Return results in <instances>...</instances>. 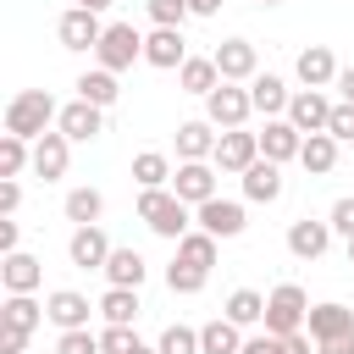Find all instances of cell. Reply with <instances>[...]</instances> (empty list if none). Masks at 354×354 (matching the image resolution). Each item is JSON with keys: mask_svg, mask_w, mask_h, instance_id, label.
<instances>
[{"mask_svg": "<svg viewBox=\"0 0 354 354\" xmlns=\"http://www.w3.org/2000/svg\"><path fill=\"white\" fill-rule=\"evenodd\" d=\"M138 221H144L155 238L177 243V238L194 227V205H183L171 188H138Z\"/></svg>", "mask_w": 354, "mask_h": 354, "instance_id": "2", "label": "cell"}, {"mask_svg": "<svg viewBox=\"0 0 354 354\" xmlns=\"http://www.w3.org/2000/svg\"><path fill=\"white\" fill-rule=\"evenodd\" d=\"M337 72H343V66H337V55H332L326 44H304L299 61H293V77H299L304 88H332Z\"/></svg>", "mask_w": 354, "mask_h": 354, "instance_id": "20", "label": "cell"}, {"mask_svg": "<svg viewBox=\"0 0 354 354\" xmlns=\"http://www.w3.org/2000/svg\"><path fill=\"white\" fill-rule=\"evenodd\" d=\"M28 337L33 332H22V326H0V354H28Z\"/></svg>", "mask_w": 354, "mask_h": 354, "instance_id": "46", "label": "cell"}, {"mask_svg": "<svg viewBox=\"0 0 354 354\" xmlns=\"http://www.w3.org/2000/svg\"><path fill=\"white\" fill-rule=\"evenodd\" d=\"M315 354H354V332H343V337H326V343H315Z\"/></svg>", "mask_w": 354, "mask_h": 354, "instance_id": "48", "label": "cell"}, {"mask_svg": "<svg viewBox=\"0 0 354 354\" xmlns=\"http://www.w3.org/2000/svg\"><path fill=\"white\" fill-rule=\"evenodd\" d=\"M171 155H160V149H138L133 155V183L138 188H171Z\"/></svg>", "mask_w": 354, "mask_h": 354, "instance_id": "30", "label": "cell"}, {"mask_svg": "<svg viewBox=\"0 0 354 354\" xmlns=\"http://www.w3.org/2000/svg\"><path fill=\"white\" fill-rule=\"evenodd\" d=\"M155 348H160V354H199V326H183V321H171V326L155 337Z\"/></svg>", "mask_w": 354, "mask_h": 354, "instance_id": "38", "label": "cell"}, {"mask_svg": "<svg viewBox=\"0 0 354 354\" xmlns=\"http://www.w3.org/2000/svg\"><path fill=\"white\" fill-rule=\"evenodd\" d=\"M348 266H354V238H348Z\"/></svg>", "mask_w": 354, "mask_h": 354, "instance_id": "54", "label": "cell"}, {"mask_svg": "<svg viewBox=\"0 0 354 354\" xmlns=\"http://www.w3.org/2000/svg\"><path fill=\"white\" fill-rule=\"evenodd\" d=\"M243 205H249V199H221V194H216V199H205V205L194 210V227H205V232H216V238L227 243V238H238V232L249 227V210H243Z\"/></svg>", "mask_w": 354, "mask_h": 354, "instance_id": "9", "label": "cell"}, {"mask_svg": "<svg viewBox=\"0 0 354 354\" xmlns=\"http://www.w3.org/2000/svg\"><path fill=\"white\" fill-rule=\"evenodd\" d=\"M17 243H22V221L17 216H0V254H11Z\"/></svg>", "mask_w": 354, "mask_h": 354, "instance_id": "47", "label": "cell"}, {"mask_svg": "<svg viewBox=\"0 0 354 354\" xmlns=\"http://www.w3.org/2000/svg\"><path fill=\"white\" fill-rule=\"evenodd\" d=\"M199 354H243V326L227 321V315L205 321L199 326Z\"/></svg>", "mask_w": 354, "mask_h": 354, "instance_id": "27", "label": "cell"}, {"mask_svg": "<svg viewBox=\"0 0 354 354\" xmlns=\"http://www.w3.org/2000/svg\"><path fill=\"white\" fill-rule=\"evenodd\" d=\"M55 39H61V50H94V44L105 39V22H100V11H88V6H66V11L55 17Z\"/></svg>", "mask_w": 354, "mask_h": 354, "instance_id": "8", "label": "cell"}, {"mask_svg": "<svg viewBox=\"0 0 354 354\" xmlns=\"http://www.w3.org/2000/svg\"><path fill=\"white\" fill-rule=\"evenodd\" d=\"M205 116L227 133V127H243L249 116H254V100H249V83H221V88H210L205 94Z\"/></svg>", "mask_w": 354, "mask_h": 354, "instance_id": "5", "label": "cell"}, {"mask_svg": "<svg viewBox=\"0 0 354 354\" xmlns=\"http://www.w3.org/2000/svg\"><path fill=\"white\" fill-rule=\"evenodd\" d=\"M216 254H221V238L216 232H205V227H188L183 238H177V260H188V266H216Z\"/></svg>", "mask_w": 354, "mask_h": 354, "instance_id": "32", "label": "cell"}, {"mask_svg": "<svg viewBox=\"0 0 354 354\" xmlns=\"http://www.w3.org/2000/svg\"><path fill=\"white\" fill-rule=\"evenodd\" d=\"M282 348H288V354H310L315 337H310V332H293V337H282Z\"/></svg>", "mask_w": 354, "mask_h": 354, "instance_id": "49", "label": "cell"}, {"mask_svg": "<svg viewBox=\"0 0 354 354\" xmlns=\"http://www.w3.org/2000/svg\"><path fill=\"white\" fill-rule=\"evenodd\" d=\"M332 221H315V216H299V221H288V254L293 260H321L326 249H332Z\"/></svg>", "mask_w": 354, "mask_h": 354, "instance_id": "15", "label": "cell"}, {"mask_svg": "<svg viewBox=\"0 0 354 354\" xmlns=\"http://www.w3.org/2000/svg\"><path fill=\"white\" fill-rule=\"evenodd\" d=\"M133 61H144V33H138L133 22H105V39L94 44V66L127 72Z\"/></svg>", "mask_w": 354, "mask_h": 354, "instance_id": "4", "label": "cell"}, {"mask_svg": "<svg viewBox=\"0 0 354 354\" xmlns=\"http://www.w3.org/2000/svg\"><path fill=\"white\" fill-rule=\"evenodd\" d=\"M188 6H194V17H216L227 0H188Z\"/></svg>", "mask_w": 354, "mask_h": 354, "instance_id": "51", "label": "cell"}, {"mask_svg": "<svg viewBox=\"0 0 354 354\" xmlns=\"http://www.w3.org/2000/svg\"><path fill=\"white\" fill-rule=\"evenodd\" d=\"M216 138H221V127H216L210 116L177 122V160H210V155H216Z\"/></svg>", "mask_w": 354, "mask_h": 354, "instance_id": "21", "label": "cell"}, {"mask_svg": "<svg viewBox=\"0 0 354 354\" xmlns=\"http://www.w3.org/2000/svg\"><path fill=\"white\" fill-rule=\"evenodd\" d=\"M216 171H227V177H243L254 160H260V133H249V127H227L221 138H216Z\"/></svg>", "mask_w": 354, "mask_h": 354, "instance_id": "6", "label": "cell"}, {"mask_svg": "<svg viewBox=\"0 0 354 354\" xmlns=\"http://www.w3.org/2000/svg\"><path fill=\"white\" fill-rule=\"evenodd\" d=\"M177 88H183V94H199V100H205L210 88H221L216 61H210V55H188V61L177 66Z\"/></svg>", "mask_w": 354, "mask_h": 354, "instance_id": "28", "label": "cell"}, {"mask_svg": "<svg viewBox=\"0 0 354 354\" xmlns=\"http://www.w3.org/2000/svg\"><path fill=\"white\" fill-rule=\"evenodd\" d=\"M127 354H160V348H155V343H144V337H138V343H133V348H127Z\"/></svg>", "mask_w": 354, "mask_h": 354, "instance_id": "52", "label": "cell"}, {"mask_svg": "<svg viewBox=\"0 0 354 354\" xmlns=\"http://www.w3.org/2000/svg\"><path fill=\"white\" fill-rule=\"evenodd\" d=\"M326 133H332L337 144H354V100H337V105H332V122H326Z\"/></svg>", "mask_w": 354, "mask_h": 354, "instance_id": "41", "label": "cell"}, {"mask_svg": "<svg viewBox=\"0 0 354 354\" xmlns=\"http://www.w3.org/2000/svg\"><path fill=\"white\" fill-rule=\"evenodd\" d=\"M0 282H6V293H39L44 288V260L28 254V249H11V254H0Z\"/></svg>", "mask_w": 354, "mask_h": 354, "instance_id": "19", "label": "cell"}, {"mask_svg": "<svg viewBox=\"0 0 354 354\" xmlns=\"http://www.w3.org/2000/svg\"><path fill=\"white\" fill-rule=\"evenodd\" d=\"M299 149H304V133H299L288 116H266V127H260V155L277 160V166H288V160H299Z\"/></svg>", "mask_w": 354, "mask_h": 354, "instance_id": "18", "label": "cell"}, {"mask_svg": "<svg viewBox=\"0 0 354 354\" xmlns=\"http://www.w3.org/2000/svg\"><path fill=\"white\" fill-rule=\"evenodd\" d=\"M243 354H288V348L277 332H254V337H243Z\"/></svg>", "mask_w": 354, "mask_h": 354, "instance_id": "44", "label": "cell"}, {"mask_svg": "<svg viewBox=\"0 0 354 354\" xmlns=\"http://www.w3.org/2000/svg\"><path fill=\"white\" fill-rule=\"evenodd\" d=\"M111 238H105V227L94 221V227H72V238H66V260L77 266V271H105V260H111Z\"/></svg>", "mask_w": 354, "mask_h": 354, "instance_id": "12", "label": "cell"}, {"mask_svg": "<svg viewBox=\"0 0 354 354\" xmlns=\"http://www.w3.org/2000/svg\"><path fill=\"white\" fill-rule=\"evenodd\" d=\"M260 6H282V0H260Z\"/></svg>", "mask_w": 354, "mask_h": 354, "instance_id": "55", "label": "cell"}, {"mask_svg": "<svg viewBox=\"0 0 354 354\" xmlns=\"http://www.w3.org/2000/svg\"><path fill=\"white\" fill-rule=\"evenodd\" d=\"M17 205H22V183L0 177V216H17Z\"/></svg>", "mask_w": 354, "mask_h": 354, "instance_id": "45", "label": "cell"}, {"mask_svg": "<svg viewBox=\"0 0 354 354\" xmlns=\"http://www.w3.org/2000/svg\"><path fill=\"white\" fill-rule=\"evenodd\" d=\"M39 321H50V315H44V304H39L33 293H6V304H0V326H22V332H33Z\"/></svg>", "mask_w": 354, "mask_h": 354, "instance_id": "35", "label": "cell"}, {"mask_svg": "<svg viewBox=\"0 0 354 354\" xmlns=\"http://www.w3.org/2000/svg\"><path fill=\"white\" fill-rule=\"evenodd\" d=\"M122 72H105V66H88V72H77V100H88V105H100V111H111L116 100H122V83H116Z\"/></svg>", "mask_w": 354, "mask_h": 354, "instance_id": "24", "label": "cell"}, {"mask_svg": "<svg viewBox=\"0 0 354 354\" xmlns=\"http://www.w3.org/2000/svg\"><path fill=\"white\" fill-rule=\"evenodd\" d=\"M326 221H332V232H337V238L348 243V238H354V194H343V199H337V205L326 210Z\"/></svg>", "mask_w": 354, "mask_h": 354, "instance_id": "42", "label": "cell"}, {"mask_svg": "<svg viewBox=\"0 0 354 354\" xmlns=\"http://www.w3.org/2000/svg\"><path fill=\"white\" fill-rule=\"evenodd\" d=\"M61 210H66L72 227H94V221L105 216V194H100V188H66Z\"/></svg>", "mask_w": 354, "mask_h": 354, "instance_id": "31", "label": "cell"}, {"mask_svg": "<svg viewBox=\"0 0 354 354\" xmlns=\"http://www.w3.org/2000/svg\"><path fill=\"white\" fill-rule=\"evenodd\" d=\"M249 100H254V111H260V116H288L293 88H288L277 72H254V77H249Z\"/></svg>", "mask_w": 354, "mask_h": 354, "instance_id": "25", "label": "cell"}, {"mask_svg": "<svg viewBox=\"0 0 354 354\" xmlns=\"http://www.w3.org/2000/svg\"><path fill=\"white\" fill-rule=\"evenodd\" d=\"M304 321H310V293L299 288V282H277L271 293H266V332H277V337H293V332H304Z\"/></svg>", "mask_w": 354, "mask_h": 354, "instance_id": "3", "label": "cell"}, {"mask_svg": "<svg viewBox=\"0 0 354 354\" xmlns=\"http://www.w3.org/2000/svg\"><path fill=\"white\" fill-rule=\"evenodd\" d=\"M133 343H138L133 326H111V321H105V332H100V348H105V354H127Z\"/></svg>", "mask_w": 354, "mask_h": 354, "instance_id": "43", "label": "cell"}, {"mask_svg": "<svg viewBox=\"0 0 354 354\" xmlns=\"http://www.w3.org/2000/svg\"><path fill=\"white\" fill-rule=\"evenodd\" d=\"M100 304H88L77 288H50L44 293V315H50V326L55 332H72V326H88V315H94Z\"/></svg>", "mask_w": 354, "mask_h": 354, "instance_id": "16", "label": "cell"}, {"mask_svg": "<svg viewBox=\"0 0 354 354\" xmlns=\"http://www.w3.org/2000/svg\"><path fill=\"white\" fill-rule=\"evenodd\" d=\"M210 61H216L221 83H249V77L260 72V50H254L249 39H221V44L210 50Z\"/></svg>", "mask_w": 354, "mask_h": 354, "instance_id": "10", "label": "cell"}, {"mask_svg": "<svg viewBox=\"0 0 354 354\" xmlns=\"http://www.w3.org/2000/svg\"><path fill=\"white\" fill-rule=\"evenodd\" d=\"M66 166H72V138L61 127H50L44 138H33V177L39 183H61Z\"/></svg>", "mask_w": 354, "mask_h": 354, "instance_id": "11", "label": "cell"}, {"mask_svg": "<svg viewBox=\"0 0 354 354\" xmlns=\"http://www.w3.org/2000/svg\"><path fill=\"white\" fill-rule=\"evenodd\" d=\"M188 61V39H183V28H149L144 33V66H155V72H177Z\"/></svg>", "mask_w": 354, "mask_h": 354, "instance_id": "13", "label": "cell"}, {"mask_svg": "<svg viewBox=\"0 0 354 354\" xmlns=\"http://www.w3.org/2000/svg\"><path fill=\"white\" fill-rule=\"evenodd\" d=\"M304 332H310L315 343H326V337H343V332H354V310H348V304H337V299H326V304H310V321H304Z\"/></svg>", "mask_w": 354, "mask_h": 354, "instance_id": "23", "label": "cell"}, {"mask_svg": "<svg viewBox=\"0 0 354 354\" xmlns=\"http://www.w3.org/2000/svg\"><path fill=\"white\" fill-rule=\"evenodd\" d=\"M282 188H288L282 166H277V160H266V155L243 171V199H249V205H277V199H282Z\"/></svg>", "mask_w": 354, "mask_h": 354, "instance_id": "22", "label": "cell"}, {"mask_svg": "<svg viewBox=\"0 0 354 354\" xmlns=\"http://www.w3.org/2000/svg\"><path fill=\"white\" fill-rule=\"evenodd\" d=\"M138 310H144V304H138V288H105V293H100V315H105L111 326H133Z\"/></svg>", "mask_w": 354, "mask_h": 354, "instance_id": "34", "label": "cell"}, {"mask_svg": "<svg viewBox=\"0 0 354 354\" xmlns=\"http://www.w3.org/2000/svg\"><path fill=\"white\" fill-rule=\"evenodd\" d=\"M221 315L238 321V326H260V321H266V293H260V288H232L227 304H221Z\"/></svg>", "mask_w": 354, "mask_h": 354, "instance_id": "33", "label": "cell"}, {"mask_svg": "<svg viewBox=\"0 0 354 354\" xmlns=\"http://www.w3.org/2000/svg\"><path fill=\"white\" fill-rule=\"evenodd\" d=\"M332 105H337V100H326V88H293V100H288V122H293L299 133H326Z\"/></svg>", "mask_w": 354, "mask_h": 354, "instance_id": "14", "label": "cell"}, {"mask_svg": "<svg viewBox=\"0 0 354 354\" xmlns=\"http://www.w3.org/2000/svg\"><path fill=\"white\" fill-rule=\"evenodd\" d=\"M55 116H61V105L50 88H17L6 100V133H17V138H44L55 127Z\"/></svg>", "mask_w": 354, "mask_h": 354, "instance_id": "1", "label": "cell"}, {"mask_svg": "<svg viewBox=\"0 0 354 354\" xmlns=\"http://www.w3.org/2000/svg\"><path fill=\"white\" fill-rule=\"evenodd\" d=\"M332 88H337V100H354V66H343V72H337V83H332Z\"/></svg>", "mask_w": 354, "mask_h": 354, "instance_id": "50", "label": "cell"}, {"mask_svg": "<svg viewBox=\"0 0 354 354\" xmlns=\"http://www.w3.org/2000/svg\"><path fill=\"white\" fill-rule=\"evenodd\" d=\"M299 166H304L310 177H326V171L337 166V138H332V133H304V149H299Z\"/></svg>", "mask_w": 354, "mask_h": 354, "instance_id": "29", "label": "cell"}, {"mask_svg": "<svg viewBox=\"0 0 354 354\" xmlns=\"http://www.w3.org/2000/svg\"><path fill=\"white\" fill-rule=\"evenodd\" d=\"M22 171H33V138L0 133V177H22Z\"/></svg>", "mask_w": 354, "mask_h": 354, "instance_id": "36", "label": "cell"}, {"mask_svg": "<svg viewBox=\"0 0 354 354\" xmlns=\"http://www.w3.org/2000/svg\"><path fill=\"white\" fill-rule=\"evenodd\" d=\"M205 282H210V271H205V266H188V260H177V254H171V266H166V288H171V293L194 299Z\"/></svg>", "mask_w": 354, "mask_h": 354, "instance_id": "37", "label": "cell"}, {"mask_svg": "<svg viewBox=\"0 0 354 354\" xmlns=\"http://www.w3.org/2000/svg\"><path fill=\"white\" fill-rule=\"evenodd\" d=\"M144 11H149V22H155V28H183V22L194 17V6H188V0H144Z\"/></svg>", "mask_w": 354, "mask_h": 354, "instance_id": "39", "label": "cell"}, {"mask_svg": "<svg viewBox=\"0 0 354 354\" xmlns=\"http://www.w3.org/2000/svg\"><path fill=\"white\" fill-rule=\"evenodd\" d=\"M55 354H105V348H100V332L72 326V332H61V337H55Z\"/></svg>", "mask_w": 354, "mask_h": 354, "instance_id": "40", "label": "cell"}, {"mask_svg": "<svg viewBox=\"0 0 354 354\" xmlns=\"http://www.w3.org/2000/svg\"><path fill=\"white\" fill-rule=\"evenodd\" d=\"M144 277H149V260L138 249H111V260H105V282L111 288H144Z\"/></svg>", "mask_w": 354, "mask_h": 354, "instance_id": "26", "label": "cell"}, {"mask_svg": "<svg viewBox=\"0 0 354 354\" xmlns=\"http://www.w3.org/2000/svg\"><path fill=\"white\" fill-rule=\"evenodd\" d=\"M72 6H88V11H105L111 0H72Z\"/></svg>", "mask_w": 354, "mask_h": 354, "instance_id": "53", "label": "cell"}, {"mask_svg": "<svg viewBox=\"0 0 354 354\" xmlns=\"http://www.w3.org/2000/svg\"><path fill=\"white\" fill-rule=\"evenodd\" d=\"M216 160H177V171H171V194L183 199V205H205V199H216L221 188H216Z\"/></svg>", "mask_w": 354, "mask_h": 354, "instance_id": "7", "label": "cell"}, {"mask_svg": "<svg viewBox=\"0 0 354 354\" xmlns=\"http://www.w3.org/2000/svg\"><path fill=\"white\" fill-rule=\"evenodd\" d=\"M55 127H61L72 144H94V138L105 133V111H100V105H88V100H66V105H61V116H55Z\"/></svg>", "mask_w": 354, "mask_h": 354, "instance_id": "17", "label": "cell"}]
</instances>
